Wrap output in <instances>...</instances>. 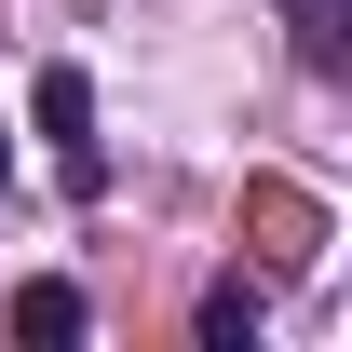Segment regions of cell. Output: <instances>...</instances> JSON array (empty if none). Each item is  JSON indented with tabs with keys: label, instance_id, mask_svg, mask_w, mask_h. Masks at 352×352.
<instances>
[{
	"label": "cell",
	"instance_id": "6da1fadb",
	"mask_svg": "<svg viewBox=\"0 0 352 352\" xmlns=\"http://www.w3.org/2000/svg\"><path fill=\"white\" fill-rule=\"evenodd\" d=\"M41 135H54V176H68V190H109V135H95V82L82 68H41Z\"/></svg>",
	"mask_w": 352,
	"mask_h": 352
},
{
	"label": "cell",
	"instance_id": "7a4b0ae2",
	"mask_svg": "<svg viewBox=\"0 0 352 352\" xmlns=\"http://www.w3.org/2000/svg\"><path fill=\"white\" fill-rule=\"evenodd\" d=\"M285 28H298V68H325V82L352 68V0H285Z\"/></svg>",
	"mask_w": 352,
	"mask_h": 352
},
{
	"label": "cell",
	"instance_id": "3957f363",
	"mask_svg": "<svg viewBox=\"0 0 352 352\" xmlns=\"http://www.w3.org/2000/svg\"><path fill=\"white\" fill-rule=\"evenodd\" d=\"M82 325H95V311H82V285H14V339H54V352H68Z\"/></svg>",
	"mask_w": 352,
	"mask_h": 352
},
{
	"label": "cell",
	"instance_id": "277c9868",
	"mask_svg": "<svg viewBox=\"0 0 352 352\" xmlns=\"http://www.w3.org/2000/svg\"><path fill=\"white\" fill-rule=\"evenodd\" d=\"M204 339H217V352L258 339V285H217V298H204Z\"/></svg>",
	"mask_w": 352,
	"mask_h": 352
},
{
	"label": "cell",
	"instance_id": "5b68a950",
	"mask_svg": "<svg viewBox=\"0 0 352 352\" xmlns=\"http://www.w3.org/2000/svg\"><path fill=\"white\" fill-rule=\"evenodd\" d=\"M0 190H14V149H0Z\"/></svg>",
	"mask_w": 352,
	"mask_h": 352
}]
</instances>
